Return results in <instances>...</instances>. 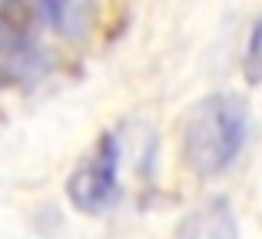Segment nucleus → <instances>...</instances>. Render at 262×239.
<instances>
[{
    "mask_svg": "<svg viewBox=\"0 0 262 239\" xmlns=\"http://www.w3.org/2000/svg\"><path fill=\"white\" fill-rule=\"evenodd\" d=\"M249 136V106L239 93L203 97L183 123V163L203 180L223 176L239 160Z\"/></svg>",
    "mask_w": 262,
    "mask_h": 239,
    "instance_id": "nucleus-1",
    "label": "nucleus"
},
{
    "mask_svg": "<svg viewBox=\"0 0 262 239\" xmlns=\"http://www.w3.org/2000/svg\"><path fill=\"white\" fill-rule=\"evenodd\" d=\"M120 163H123V146L116 133H100L90 153L73 166L67 180V200L80 213H103L113 206L120 196Z\"/></svg>",
    "mask_w": 262,
    "mask_h": 239,
    "instance_id": "nucleus-2",
    "label": "nucleus"
},
{
    "mask_svg": "<svg viewBox=\"0 0 262 239\" xmlns=\"http://www.w3.org/2000/svg\"><path fill=\"white\" fill-rule=\"evenodd\" d=\"M176 239H239L229 200L212 196V200H203L196 209H189L176 226Z\"/></svg>",
    "mask_w": 262,
    "mask_h": 239,
    "instance_id": "nucleus-3",
    "label": "nucleus"
},
{
    "mask_svg": "<svg viewBox=\"0 0 262 239\" xmlns=\"http://www.w3.org/2000/svg\"><path fill=\"white\" fill-rule=\"evenodd\" d=\"M40 10V20H43L50 30H57L60 37H83V33L90 30V24H93V7L86 4H43L37 7Z\"/></svg>",
    "mask_w": 262,
    "mask_h": 239,
    "instance_id": "nucleus-4",
    "label": "nucleus"
},
{
    "mask_svg": "<svg viewBox=\"0 0 262 239\" xmlns=\"http://www.w3.org/2000/svg\"><path fill=\"white\" fill-rule=\"evenodd\" d=\"M243 80L249 86H262V13L252 24L246 50H243Z\"/></svg>",
    "mask_w": 262,
    "mask_h": 239,
    "instance_id": "nucleus-5",
    "label": "nucleus"
}]
</instances>
